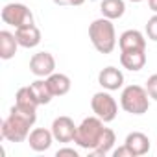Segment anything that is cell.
<instances>
[{"label":"cell","instance_id":"obj_7","mask_svg":"<svg viewBox=\"0 0 157 157\" xmlns=\"http://www.w3.org/2000/svg\"><path fill=\"white\" fill-rule=\"evenodd\" d=\"M30 72L37 78H48L56 72V57L50 52H37L30 59Z\"/></svg>","mask_w":157,"mask_h":157},{"label":"cell","instance_id":"obj_2","mask_svg":"<svg viewBox=\"0 0 157 157\" xmlns=\"http://www.w3.org/2000/svg\"><path fill=\"white\" fill-rule=\"evenodd\" d=\"M89 39H91L93 46L96 48V52L111 54L117 46V32H115L113 21L105 19V17L93 21L89 26Z\"/></svg>","mask_w":157,"mask_h":157},{"label":"cell","instance_id":"obj_18","mask_svg":"<svg viewBox=\"0 0 157 157\" xmlns=\"http://www.w3.org/2000/svg\"><path fill=\"white\" fill-rule=\"evenodd\" d=\"M100 11H102V15L105 19L117 21L126 13V2L124 0H102Z\"/></svg>","mask_w":157,"mask_h":157},{"label":"cell","instance_id":"obj_13","mask_svg":"<svg viewBox=\"0 0 157 157\" xmlns=\"http://www.w3.org/2000/svg\"><path fill=\"white\" fill-rule=\"evenodd\" d=\"M15 37H17V41L22 48H35L41 43V30L35 24L21 26V28L15 30Z\"/></svg>","mask_w":157,"mask_h":157},{"label":"cell","instance_id":"obj_3","mask_svg":"<svg viewBox=\"0 0 157 157\" xmlns=\"http://www.w3.org/2000/svg\"><path fill=\"white\" fill-rule=\"evenodd\" d=\"M104 124H105V122H104L102 118H98L96 115L83 118L82 124L78 126V129H76L74 142L80 146V148L87 150V151L96 150L98 144H100V140H102V135H104V131H105V126H104Z\"/></svg>","mask_w":157,"mask_h":157},{"label":"cell","instance_id":"obj_11","mask_svg":"<svg viewBox=\"0 0 157 157\" xmlns=\"http://www.w3.org/2000/svg\"><path fill=\"white\" fill-rule=\"evenodd\" d=\"M124 144L131 150L133 157L146 155V153L150 151V146H151V142H150L148 135H146V133H142V131H131V133H128V137H126Z\"/></svg>","mask_w":157,"mask_h":157},{"label":"cell","instance_id":"obj_14","mask_svg":"<svg viewBox=\"0 0 157 157\" xmlns=\"http://www.w3.org/2000/svg\"><path fill=\"white\" fill-rule=\"evenodd\" d=\"M120 65L131 72H139L146 65V50H124L120 54Z\"/></svg>","mask_w":157,"mask_h":157},{"label":"cell","instance_id":"obj_9","mask_svg":"<svg viewBox=\"0 0 157 157\" xmlns=\"http://www.w3.org/2000/svg\"><path fill=\"white\" fill-rule=\"evenodd\" d=\"M98 83L102 85V89H105L109 93L118 91V89L124 87V74L117 67H105L98 74Z\"/></svg>","mask_w":157,"mask_h":157},{"label":"cell","instance_id":"obj_8","mask_svg":"<svg viewBox=\"0 0 157 157\" xmlns=\"http://www.w3.org/2000/svg\"><path fill=\"white\" fill-rule=\"evenodd\" d=\"M50 129H52L54 139H56L57 142H72L74 137H76L78 126L74 124V120H72L70 117H65V115H63V117L54 118Z\"/></svg>","mask_w":157,"mask_h":157},{"label":"cell","instance_id":"obj_24","mask_svg":"<svg viewBox=\"0 0 157 157\" xmlns=\"http://www.w3.org/2000/svg\"><path fill=\"white\" fill-rule=\"evenodd\" d=\"M113 157H133V153H131V150L124 144V146H120V148H117V150L113 151Z\"/></svg>","mask_w":157,"mask_h":157},{"label":"cell","instance_id":"obj_5","mask_svg":"<svg viewBox=\"0 0 157 157\" xmlns=\"http://www.w3.org/2000/svg\"><path fill=\"white\" fill-rule=\"evenodd\" d=\"M91 109L105 124L107 122H113L117 118V115H118V104L109 94V91H105V89L93 94V98H91Z\"/></svg>","mask_w":157,"mask_h":157},{"label":"cell","instance_id":"obj_17","mask_svg":"<svg viewBox=\"0 0 157 157\" xmlns=\"http://www.w3.org/2000/svg\"><path fill=\"white\" fill-rule=\"evenodd\" d=\"M15 105L22 107V109H26V111H35V113H37V107H39L41 104L37 102V98H35L32 87L28 85V87H21V89L17 91V94H15Z\"/></svg>","mask_w":157,"mask_h":157},{"label":"cell","instance_id":"obj_16","mask_svg":"<svg viewBox=\"0 0 157 157\" xmlns=\"http://www.w3.org/2000/svg\"><path fill=\"white\" fill-rule=\"evenodd\" d=\"M46 82H48V87H50V91H52L54 96H65V94L70 91V87H72L70 78H68L67 74H61V72L50 74V76L46 78Z\"/></svg>","mask_w":157,"mask_h":157},{"label":"cell","instance_id":"obj_25","mask_svg":"<svg viewBox=\"0 0 157 157\" xmlns=\"http://www.w3.org/2000/svg\"><path fill=\"white\" fill-rule=\"evenodd\" d=\"M56 155H57V157H63V155L78 157V155H80V153H78V150H74V148H59V150L56 151Z\"/></svg>","mask_w":157,"mask_h":157},{"label":"cell","instance_id":"obj_22","mask_svg":"<svg viewBox=\"0 0 157 157\" xmlns=\"http://www.w3.org/2000/svg\"><path fill=\"white\" fill-rule=\"evenodd\" d=\"M146 91H148L150 98L157 102V74H151L146 80Z\"/></svg>","mask_w":157,"mask_h":157},{"label":"cell","instance_id":"obj_23","mask_svg":"<svg viewBox=\"0 0 157 157\" xmlns=\"http://www.w3.org/2000/svg\"><path fill=\"white\" fill-rule=\"evenodd\" d=\"M52 2L56 6H74V8H78V6H83L85 0H52Z\"/></svg>","mask_w":157,"mask_h":157},{"label":"cell","instance_id":"obj_19","mask_svg":"<svg viewBox=\"0 0 157 157\" xmlns=\"http://www.w3.org/2000/svg\"><path fill=\"white\" fill-rule=\"evenodd\" d=\"M30 87H32V91H33V94H35V98H37V102L41 105H46V104L52 102L54 94H52V91L48 87L46 78H44V80H43V78H39V80H35L33 83H30Z\"/></svg>","mask_w":157,"mask_h":157},{"label":"cell","instance_id":"obj_4","mask_svg":"<svg viewBox=\"0 0 157 157\" xmlns=\"http://www.w3.org/2000/svg\"><path fill=\"white\" fill-rule=\"evenodd\" d=\"M120 107L129 115H144L150 109V94L146 87L128 85L120 93Z\"/></svg>","mask_w":157,"mask_h":157},{"label":"cell","instance_id":"obj_27","mask_svg":"<svg viewBox=\"0 0 157 157\" xmlns=\"http://www.w3.org/2000/svg\"><path fill=\"white\" fill-rule=\"evenodd\" d=\"M129 2H135L137 4V2H142V0H129Z\"/></svg>","mask_w":157,"mask_h":157},{"label":"cell","instance_id":"obj_20","mask_svg":"<svg viewBox=\"0 0 157 157\" xmlns=\"http://www.w3.org/2000/svg\"><path fill=\"white\" fill-rule=\"evenodd\" d=\"M115 142H117V135H115V131H113L111 128H105V131H104V135H102V140H100V144H98V148H96V150H93V151H91V155L105 157L107 153H111V150H113Z\"/></svg>","mask_w":157,"mask_h":157},{"label":"cell","instance_id":"obj_1","mask_svg":"<svg viewBox=\"0 0 157 157\" xmlns=\"http://www.w3.org/2000/svg\"><path fill=\"white\" fill-rule=\"evenodd\" d=\"M37 120L35 111H26L19 105H13L10 109V115L2 120L0 135L8 142H24L28 140V135Z\"/></svg>","mask_w":157,"mask_h":157},{"label":"cell","instance_id":"obj_6","mask_svg":"<svg viewBox=\"0 0 157 157\" xmlns=\"http://www.w3.org/2000/svg\"><path fill=\"white\" fill-rule=\"evenodd\" d=\"M2 17L4 24L8 26H13L15 30L21 28V26H28V24H33V13L30 11L28 6L24 4H17V2H11V4H6L2 8Z\"/></svg>","mask_w":157,"mask_h":157},{"label":"cell","instance_id":"obj_26","mask_svg":"<svg viewBox=\"0 0 157 157\" xmlns=\"http://www.w3.org/2000/svg\"><path fill=\"white\" fill-rule=\"evenodd\" d=\"M148 6L153 13H157V0H148Z\"/></svg>","mask_w":157,"mask_h":157},{"label":"cell","instance_id":"obj_10","mask_svg":"<svg viewBox=\"0 0 157 157\" xmlns=\"http://www.w3.org/2000/svg\"><path fill=\"white\" fill-rule=\"evenodd\" d=\"M54 140L56 139H54L52 129H46V128H35L28 135V144H30V148L33 151H46V150H50Z\"/></svg>","mask_w":157,"mask_h":157},{"label":"cell","instance_id":"obj_21","mask_svg":"<svg viewBox=\"0 0 157 157\" xmlns=\"http://www.w3.org/2000/svg\"><path fill=\"white\" fill-rule=\"evenodd\" d=\"M146 37L157 43V13L153 17H150L146 22Z\"/></svg>","mask_w":157,"mask_h":157},{"label":"cell","instance_id":"obj_12","mask_svg":"<svg viewBox=\"0 0 157 157\" xmlns=\"http://www.w3.org/2000/svg\"><path fill=\"white\" fill-rule=\"evenodd\" d=\"M120 52L124 50H146V37L139 30H126L118 37Z\"/></svg>","mask_w":157,"mask_h":157},{"label":"cell","instance_id":"obj_15","mask_svg":"<svg viewBox=\"0 0 157 157\" xmlns=\"http://www.w3.org/2000/svg\"><path fill=\"white\" fill-rule=\"evenodd\" d=\"M19 46H21V44H19L15 33H11V32H8V30H2V32H0V57H2L4 61L15 57Z\"/></svg>","mask_w":157,"mask_h":157}]
</instances>
